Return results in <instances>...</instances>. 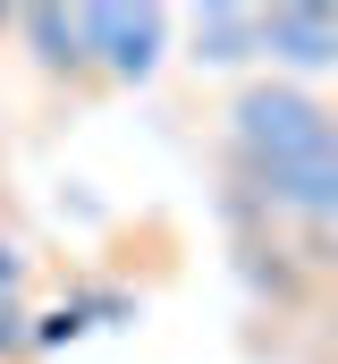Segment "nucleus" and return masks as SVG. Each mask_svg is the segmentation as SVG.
Returning a JSON list of instances; mask_svg holds the SVG:
<instances>
[{
  "instance_id": "39448f33",
  "label": "nucleus",
  "mask_w": 338,
  "mask_h": 364,
  "mask_svg": "<svg viewBox=\"0 0 338 364\" xmlns=\"http://www.w3.org/2000/svg\"><path fill=\"white\" fill-rule=\"evenodd\" d=\"M26 296H34V246L0 229V305H26Z\"/></svg>"
},
{
  "instance_id": "423d86ee",
  "label": "nucleus",
  "mask_w": 338,
  "mask_h": 364,
  "mask_svg": "<svg viewBox=\"0 0 338 364\" xmlns=\"http://www.w3.org/2000/svg\"><path fill=\"white\" fill-rule=\"evenodd\" d=\"M26 356H34V314L0 305V364H26Z\"/></svg>"
},
{
  "instance_id": "7ed1b4c3",
  "label": "nucleus",
  "mask_w": 338,
  "mask_h": 364,
  "mask_svg": "<svg viewBox=\"0 0 338 364\" xmlns=\"http://www.w3.org/2000/svg\"><path fill=\"white\" fill-rule=\"evenodd\" d=\"M254 60H271V77H288V85L330 77L338 68V9H322V0L254 9Z\"/></svg>"
},
{
  "instance_id": "f03ea898",
  "label": "nucleus",
  "mask_w": 338,
  "mask_h": 364,
  "mask_svg": "<svg viewBox=\"0 0 338 364\" xmlns=\"http://www.w3.org/2000/svg\"><path fill=\"white\" fill-rule=\"evenodd\" d=\"M77 43L102 93H136L169 60V9H77Z\"/></svg>"
},
{
  "instance_id": "20e7f679",
  "label": "nucleus",
  "mask_w": 338,
  "mask_h": 364,
  "mask_svg": "<svg viewBox=\"0 0 338 364\" xmlns=\"http://www.w3.org/2000/svg\"><path fill=\"white\" fill-rule=\"evenodd\" d=\"M186 60H203V68H246L254 60V9H195L186 17Z\"/></svg>"
},
{
  "instance_id": "f257e3e1",
  "label": "nucleus",
  "mask_w": 338,
  "mask_h": 364,
  "mask_svg": "<svg viewBox=\"0 0 338 364\" xmlns=\"http://www.w3.org/2000/svg\"><path fill=\"white\" fill-rule=\"evenodd\" d=\"M229 178L271 229H338V102L288 77H246L229 93Z\"/></svg>"
}]
</instances>
